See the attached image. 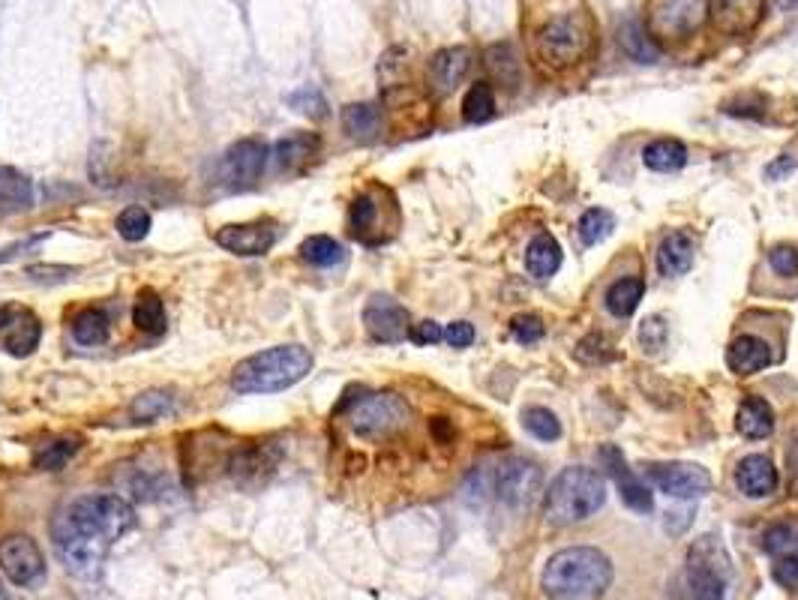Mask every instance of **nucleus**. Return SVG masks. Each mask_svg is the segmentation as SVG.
<instances>
[{
	"label": "nucleus",
	"mask_w": 798,
	"mask_h": 600,
	"mask_svg": "<svg viewBox=\"0 0 798 600\" xmlns=\"http://www.w3.org/2000/svg\"><path fill=\"white\" fill-rule=\"evenodd\" d=\"M771 577H775V582L784 586V589H798V552L778 556L775 568H771Z\"/></svg>",
	"instance_id": "49530a36"
},
{
	"label": "nucleus",
	"mask_w": 798,
	"mask_h": 600,
	"mask_svg": "<svg viewBox=\"0 0 798 600\" xmlns=\"http://www.w3.org/2000/svg\"><path fill=\"white\" fill-rule=\"evenodd\" d=\"M612 586V561L594 547L559 549L540 577L550 600H598Z\"/></svg>",
	"instance_id": "f03ea898"
},
{
	"label": "nucleus",
	"mask_w": 798,
	"mask_h": 600,
	"mask_svg": "<svg viewBox=\"0 0 798 600\" xmlns=\"http://www.w3.org/2000/svg\"><path fill=\"white\" fill-rule=\"evenodd\" d=\"M24 273L37 282H58L70 280L73 273H79V268H66V265H31Z\"/></svg>",
	"instance_id": "8fccbe9b"
},
{
	"label": "nucleus",
	"mask_w": 798,
	"mask_h": 600,
	"mask_svg": "<svg viewBox=\"0 0 798 600\" xmlns=\"http://www.w3.org/2000/svg\"><path fill=\"white\" fill-rule=\"evenodd\" d=\"M787 466H789V487H792V496L798 498V430H792V435H789Z\"/></svg>",
	"instance_id": "5fc2aeb1"
},
{
	"label": "nucleus",
	"mask_w": 798,
	"mask_h": 600,
	"mask_svg": "<svg viewBox=\"0 0 798 600\" xmlns=\"http://www.w3.org/2000/svg\"><path fill=\"white\" fill-rule=\"evenodd\" d=\"M561 268V247L552 235H538L529 244L526 252V270L535 280H550L552 273Z\"/></svg>",
	"instance_id": "cd10ccee"
},
{
	"label": "nucleus",
	"mask_w": 798,
	"mask_h": 600,
	"mask_svg": "<svg viewBox=\"0 0 798 600\" xmlns=\"http://www.w3.org/2000/svg\"><path fill=\"white\" fill-rule=\"evenodd\" d=\"M493 114H496V94H493V84L487 82L471 84L466 100H463V117H466L468 124H487Z\"/></svg>",
	"instance_id": "c9c22d12"
},
{
	"label": "nucleus",
	"mask_w": 798,
	"mask_h": 600,
	"mask_svg": "<svg viewBox=\"0 0 798 600\" xmlns=\"http://www.w3.org/2000/svg\"><path fill=\"white\" fill-rule=\"evenodd\" d=\"M45 240H49V231H40V235H28V238L15 240V244H10V247H0V265L19 259V256L31 252V249H37L40 244H45Z\"/></svg>",
	"instance_id": "603ef678"
},
{
	"label": "nucleus",
	"mask_w": 798,
	"mask_h": 600,
	"mask_svg": "<svg viewBox=\"0 0 798 600\" xmlns=\"http://www.w3.org/2000/svg\"><path fill=\"white\" fill-rule=\"evenodd\" d=\"M301 259L312 268H333L345 261V249L340 240L328 238V235H312L301 244Z\"/></svg>",
	"instance_id": "f704fd0d"
},
{
	"label": "nucleus",
	"mask_w": 798,
	"mask_h": 600,
	"mask_svg": "<svg viewBox=\"0 0 798 600\" xmlns=\"http://www.w3.org/2000/svg\"><path fill=\"white\" fill-rule=\"evenodd\" d=\"M19 307H10V303H0V333L7 331L10 328L12 321H15V315H19Z\"/></svg>",
	"instance_id": "6e6d98bb"
},
{
	"label": "nucleus",
	"mask_w": 798,
	"mask_h": 600,
	"mask_svg": "<svg viewBox=\"0 0 798 600\" xmlns=\"http://www.w3.org/2000/svg\"><path fill=\"white\" fill-rule=\"evenodd\" d=\"M540 493V468L529 459H508L496 468V498L508 507H529Z\"/></svg>",
	"instance_id": "4468645a"
},
{
	"label": "nucleus",
	"mask_w": 798,
	"mask_h": 600,
	"mask_svg": "<svg viewBox=\"0 0 798 600\" xmlns=\"http://www.w3.org/2000/svg\"><path fill=\"white\" fill-rule=\"evenodd\" d=\"M703 21V3L699 0H654L652 3V37H687Z\"/></svg>",
	"instance_id": "dca6fc26"
},
{
	"label": "nucleus",
	"mask_w": 798,
	"mask_h": 600,
	"mask_svg": "<svg viewBox=\"0 0 798 600\" xmlns=\"http://www.w3.org/2000/svg\"><path fill=\"white\" fill-rule=\"evenodd\" d=\"M510 333L514 340L522 342V345H531V342L543 340V321L535 312H522L517 319L510 321Z\"/></svg>",
	"instance_id": "a18cd8bd"
},
{
	"label": "nucleus",
	"mask_w": 798,
	"mask_h": 600,
	"mask_svg": "<svg viewBox=\"0 0 798 600\" xmlns=\"http://www.w3.org/2000/svg\"><path fill=\"white\" fill-rule=\"evenodd\" d=\"M736 487L747 498H768L778 489V468L771 456L750 454L736 466Z\"/></svg>",
	"instance_id": "aec40b11"
},
{
	"label": "nucleus",
	"mask_w": 798,
	"mask_h": 600,
	"mask_svg": "<svg viewBox=\"0 0 798 600\" xmlns=\"http://www.w3.org/2000/svg\"><path fill=\"white\" fill-rule=\"evenodd\" d=\"M282 459V447L277 442H259V445L238 447L228 456V477L243 489H256L268 484V477L277 472Z\"/></svg>",
	"instance_id": "9b49d317"
},
{
	"label": "nucleus",
	"mask_w": 798,
	"mask_h": 600,
	"mask_svg": "<svg viewBox=\"0 0 798 600\" xmlns=\"http://www.w3.org/2000/svg\"><path fill=\"white\" fill-rule=\"evenodd\" d=\"M733 559L717 535L694 540L684 561V591L687 600H726L733 589Z\"/></svg>",
	"instance_id": "39448f33"
},
{
	"label": "nucleus",
	"mask_w": 798,
	"mask_h": 600,
	"mask_svg": "<svg viewBox=\"0 0 798 600\" xmlns=\"http://www.w3.org/2000/svg\"><path fill=\"white\" fill-rule=\"evenodd\" d=\"M522 426H526V433H531L535 438H540V442H556L561 435L559 417H556L550 408H543V405L526 408V412H522Z\"/></svg>",
	"instance_id": "58836bf2"
},
{
	"label": "nucleus",
	"mask_w": 798,
	"mask_h": 600,
	"mask_svg": "<svg viewBox=\"0 0 798 600\" xmlns=\"http://www.w3.org/2000/svg\"><path fill=\"white\" fill-rule=\"evenodd\" d=\"M168 414H175V396L168 391H145L138 394L129 405V417L138 421V424H156L163 421Z\"/></svg>",
	"instance_id": "473e14b6"
},
{
	"label": "nucleus",
	"mask_w": 798,
	"mask_h": 600,
	"mask_svg": "<svg viewBox=\"0 0 798 600\" xmlns=\"http://www.w3.org/2000/svg\"><path fill=\"white\" fill-rule=\"evenodd\" d=\"M726 363H729V370L736 375L763 373V370L771 366V345L754 337V333L736 337V340L729 342V349H726Z\"/></svg>",
	"instance_id": "4be33fe9"
},
{
	"label": "nucleus",
	"mask_w": 798,
	"mask_h": 600,
	"mask_svg": "<svg viewBox=\"0 0 798 600\" xmlns=\"http://www.w3.org/2000/svg\"><path fill=\"white\" fill-rule=\"evenodd\" d=\"M445 340L450 342L454 349H468V345L475 342V328H471L468 321H454V324H447Z\"/></svg>",
	"instance_id": "864d4df0"
},
{
	"label": "nucleus",
	"mask_w": 798,
	"mask_h": 600,
	"mask_svg": "<svg viewBox=\"0 0 798 600\" xmlns=\"http://www.w3.org/2000/svg\"><path fill=\"white\" fill-rule=\"evenodd\" d=\"M784 10H798V0H778Z\"/></svg>",
	"instance_id": "4d7b16f0"
},
{
	"label": "nucleus",
	"mask_w": 798,
	"mask_h": 600,
	"mask_svg": "<svg viewBox=\"0 0 798 600\" xmlns=\"http://www.w3.org/2000/svg\"><path fill=\"white\" fill-rule=\"evenodd\" d=\"M133 526V505L121 496L75 498L52 523L54 552L75 577H96L108 549Z\"/></svg>",
	"instance_id": "f257e3e1"
},
{
	"label": "nucleus",
	"mask_w": 798,
	"mask_h": 600,
	"mask_svg": "<svg viewBox=\"0 0 798 600\" xmlns=\"http://www.w3.org/2000/svg\"><path fill=\"white\" fill-rule=\"evenodd\" d=\"M133 321L138 331L151 333V337L166 333V303H163V298L154 289L138 291L133 307Z\"/></svg>",
	"instance_id": "c85d7f7f"
},
{
	"label": "nucleus",
	"mask_w": 798,
	"mask_h": 600,
	"mask_svg": "<svg viewBox=\"0 0 798 600\" xmlns=\"http://www.w3.org/2000/svg\"><path fill=\"white\" fill-rule=\"evenodd\" d=\"M763 549L771 559L798 552V523H778V526L768 528L763 535Z\"/></svg>",
	"instance_id": "a19ab883"
},
{
	"label": "nucleus",
	"mask_w": 798,
	"mask_h": 600,
	"mask_svg": "<svg viewBox=\"0 0 798 600\" xmlns=\"http://www.w3.org/2000/svg\"><path fill=\"white\" fill-rule=\"evenodd\" d=\"M619 45H622V52L628 58L640 63H654L661 58V49H657V42L649 31H645L640 21H624L622 28H619Z\"/></svg>",
	"instance_id": "c756f323"
},
{
	"label": "nucleus",
	"mask_w": 798,
	"mask_h": 600,
	"mask_svg": "<svg viewBox=\"0 0 798 600\" xmlns=\"http://www.w3.org/2000/svg\"><path fill=\"white\" fill-rule=\"evenodd\" d=\"M151 226H154V219H151V214H147L142 205H129L124 214L117 217V235H121L126 244H138V240H145L147 231H151Z\"/></svg>",
	"instance_id": "ea45409f"
},
{
	"label": "nucleus",
	"mask_w": 798,
	"mask_h": 600,
	"mask_svg": "<svg viewBox=\"0 0 798 600\" xmlns=\"http://www.w3.org/2000/svg\"><path fill=\"white\" fill-rule=\"evenodd\" d=\"M108 333H112V321L105 315L103 310H82L79 315L73 319V340L79 345H103L108 340Z\"/></svg>",
	"instance_id": "72a5a7b5"
},
{
	"label": "nucleus",
	"mask_w": 798,
	"mask_h": 600,
	"mask_svg": "<svg viewBox=\"0 0 798 600\" xmlns=\"http://www.w3.org/2000/svg\"><path fill=\"white\" fill-rule=\"evenodd\" d=\"M540 58L550 66H573L580 63L591 49V28L585 15L568 12V15H556L547 21L538 33Z\"/></svg>",
	"instance_id": "423d86ee"
},
{
	"label": "nucleus",
	"mask_w": 798,
	"mask_h": 600,
	"mask_svg": "<svg viewBox=\"0 0 798 600\" xmlns=\"http://www.w3.org/2000/svg\"><path fill=\"white\" fill-rule=\"evenodd\" d=\"M412 408L396 394L361 396L349 412V424L361 438H387L408 426Z\"/></svg>",
	"instance_id": "0eeeda50"
},
{
	"label": "nucleus",
	"mask_w": 798,
	"mask_h": 600,
	"mask_svg": "<svg viewBox=\"0 0 798 600\" xmlns=\"http://www.w3.org/2000/svg\"><path fill=\"white\" fill-rule=\"evenodd\" d=\"M768 261H771V268L778 270L780 277H796L798 273V249L789 247V244L771 249Z\"/></svg>",
	"instance_id": "de8ad7c7"
},
{
	"label": "nucleus",
	"mask_w": 798,
	"mask_h": 600,
	"mask_svg": "<svg viewBox=\"0 0 798 600\" xmlns=\"http://www.w3.org/2000/svg\"><path fill=\"white\" fill-rule=\"evenodd\" d=\"M408 340L415 342V345H436V342L445 340V331H442V324L438 321H417L412 324V331H408Z\"/></svg>",
	"instance_id": "3c124183"
},
{
	"label": "nucleus",
	"mask_w": 798,
	"mask_h": 600,
	"mask_svg": "<svg viewBox=\"0 0 798 600\" xmlns=\"http://www.w3.org/2000/svg\"><path fill=\"white\" fill-rule=\"evenodd\" d=\"M694 238L684 235V231H673L657 247V268L664 277H684L687 270L694 268Z\"/></svg>",
	"instance_id": "5701e85b"
},
{
	"label": "nucleus",
	"mask_w": 798,
	"mask_h": 600,
	"mask_svg": "<svg viewBox=\"0 0 798 600\" xmlns=\"http://www.w3.org/2000/svg\"><path fill=\"white\" fill-rule=\"evenodd\" d=\"M286 103H289L294 112L312 117V121L328 117V100H324L319 87H298V91H291V94L286 96Z\"/></svg>",
	"instance_id": "79ce46f5"
},
{
	"label": "nucleus",
	"mask_w": 798,
	"mask_h": 600,
	"mask_svg": "<svg viewBox=\"0 0 798 600\" xmlns=\"http://www.w3.org/2000/svg\"><path fill=\"white\" fill-rule=\"evenodd\" d=\"M79 451H82V438H75V435L73 438H58L52 445H45L37 451L33 466L42 468V472H61Z\"/></svg>",
	"instance_id": "e433bc0d"
},
{
	"label": "nucleus",
	"mask_w": 798,
	"mask_h": 600,
	"mask_svg": "<svg viewBox=\"0 0 798 600\" xmlns=\"http://www.w3.org/2000/svg\"><path fill=\"white\" fill-rule=\"evenodd\" d=\"M42 340V324L33 312L21 310L15 315L10 328L3 331V349L12 354V358H28V354L37 352V345Z\"/></svg>",
	"instance_id": "a878e982"
},
{
	"label": "nucleus",
	"mask_w": 798,
	"mask_h": 600,
	"mask_svg": "<svg viewBox=\"0 0 798 600\" xmlns=\"http://www.w3.org/2000/svg\"><path fill=\"white\" fill-rule=\"evenodd\" d=\"M270 147L265 138H240L219 156L217 177L228 193H247L261 180L268 168Z\"/></svg>",
	"instance_id": "6e6552de"
},
{
	"label": "nucleus",
	"mask_w": 798,
	"mask_h": 600,
	"mask_svg": "<svg viewBox=\"0 0 798 600\" xmlns=\"http://www.w3.org/2000/svg\"><path fill=\"white\" fill-rule=\"evenodd\" d=\"M312 370V354L307 345L289 342L273 345L259 354H249L235 366L231 387L238 394H280L303 382Z\"/></svg>",
	"instance_id": "7ed1b4c3"
},
{
	"label": "nucleus",
	"mask_w": 798,
	"mask_h": 600,
	"mask_svg": "<svg viewBox=\"0 0 798 600\" xmlns=\"http://www.w3.org/2000/svg\"><path fill=\"white\" fill-rule=\"evenodd\" d=\"M708 21L724 37H745L763 19V0H708Z\"/></svg>",
	"instance_id": "a211bd4d"
},
{
	"label": "nucleus",
	"mask_w": 798,
	"mask_h": 600,
	"mask_svg": "<svg viewBox=\"0 0 798 600\" xmlns=\"http://www.w3.org/2000/svg\"><path fill=\"white\" fill-rule=\"evenodd\" d=\"M319 154H322V138L315 133H303V130L282 135L277 147H273V159H277V166L282 172H301Z\"/></svg>",
	"instance_id": "412c9836"
},
{
	"label": "nucleus",
	"mask_w": 798,
	"mask_h": 600,
	"mask_svg": "<svg viewBox=\"0 0 798 600\" xmlns=\"http://www.w3.org/2000/svg\"><path fill=\"white\" fill-rule=\"evenodd\" d=\"M342 130L354 142H373L382 133V108L375 103H352L342 108Z\"/></svg>",
	"instance_id": "bb28decb"
},
{
	"label": "nucleus",
	"mask_w": 798,
	"mask_h": 600,
	"mask_svg": "<svg viewBox=\"0 0 798 600\" xmlns=\"http://www.w3.org/2000/svg\"><path fill=\"white\" fill-rule=\"evenodd\" d=\"M598 456H601V463L607 466V475L612 477L615 489L622 493L624 505L631 507V510H636V514H652L654 510L652 493H649V487H645L643 480L628 468L622 451L615 445H603Z\"/></svg>",
	"instance_id": "f3484780"
},
{
	"label": "nucleus",
	"mask_w": 798,
	"mask_h": 600,
	"mask_svg": "<svg viewBox=\"0 0 798 600\" xmlns=\"http://www.w3.org/2000/svg\"><path fill=\"white\" fill-rule=\"evenodd\" d=\"M487 66L489 73L496 75L498 82L508 84V87L510 82H517V58H514L510 45H493L487 52Z\"/></svg>",
	"instance_id": "37998d69"
},
{
	"label": "nucleus",
	"mask_w": 798,
	"mask_h": 600,
	"mask_svg": "<svg viewBox=\"0 0 798 600\" xmlns=\"http://www.w3.org/2000/svg\"><path fill=\"white\" fill-rule=\"evenodd\" d=\"M607 505V480L594 468H564L543 498V514L556 526H577Z\"/></svg>",
	"instance_id": "20e7f679"
},
{
	"label": "nucleus",
	"mask_w": 798,
	"mask_h": 600,
	"mask_svg": "<svg viewBox=\"0 0 798 600\" xmlns=\"http://www.w3.org/2000/svg\"><path fill=\"white\" fill-rule=\"evenodd\" d=\"M736 430L738 435H745L750 442L768 438L775 433V412L763 396H747L745 403L738 405L736 412Z\"/></svg>",
	"instance_id": "393cba45"
},
{
	"label": "nucleus",
	"mask_w": 798,
	"mask_h": 600,
	"mask_svg": "<svg viewBox=\"0 0 798 600\" xmlns=\"http://www.w3.org/2000/svg\"><path fill=\"white\" fill-rule=\"evenodd\" d=\"M363 328H366V333L375 342L396 345L412 331V319H408V310H405L403 303H396L387 294H373L370 303L363 307Z\"/></svg>",
	"instance_id": "ddd939ff"
},
{
	"label": "nucleus",
	"mask_w": 798,
	"mask_h": 600,
	"mask_svg": "<svg viewBox=\"0 0 798 600\" xmlns=\"http://www.w3.org/2000/svg\"><path fill=\"white\" fill-rule=\"evenodd\" d=\"M387 210H394V196L382 187L363 189L349 207V231L354 240L366 247H379L394 238V228L387 223Z\"/></svg>",
	"instance_id": "1a4fd4ad"
},
{
	"label": "nucleus",
	"mask_w": 798,
	"mask_h": 600,
	"mask_svg": "<svg viewBox=\"0 0 798 600\" xmlns=\"http://www.w3.org/2000/svg\"><path fill=\"white\" fill-rule=\"evenodd\" d=\"M645 477L652 480L654 489H661L678 501H694L712 489V475L696 463H657V466H649Z\"/></svg>",
	"instance_id": "f8f14e48"
},
{
	"label": "nucleus",
	"mask_w": 798,
	"mask_h": 600,
	"mask_svg": "<svg viewBox=\"0 0 798 600\" xmlns=\"http://www.w3.org/2000/svg\"><path fill=\"white\" fill-rule=\"evenodd\" d=\"M645 294V286L643 280H636V277H624L607 291V310L615 315V319H631L636 307H640V300Z\"/></svg>",
	"instance_id": "2f4dec72"
},
{
	"label": "nucleus",
	"mask_w": 798,
	"mask_h": 600,
	"mask_svg": "<svg viewBox=\"0 0 798 600\" xmlns=\"http://www.w3.org/2000/svg\"><path fill=\"white\" fill-rule=\"evenodd\" d=\"M0 570L19 589H37L45 580V556L31 535H10L0 540Z\"/></svg>",
	"instance_id": "9d476101"
},
{
	"label": "nucleus",
	"mask_w": 798,
	"mask_h": 600,
	"mask_svg": "<svg viewBox=\"0 0 798 600\" xmlns=\"http://www.w3.org/2000/svg\"><path fill=\"white\" fill-rule=\"evenodd\" d=\"M277 238H280V228H277V223H270V219L240 223V226H222L217 235H214L219 247L235 252V256H243V259L270 252Z\"/></svg>",
	"instance_id": "2eb2a0df"
},
{
	"label": "nucleus",
	"mask_w": 798,
	"mask_h": 600,
	"mask_svg": "<svg viewBox=\"0 0 798 600\" xmlns=\"http://www.w3.org/2000/svg\"><path fill=\"white\" fill-rule=\"evenodd\" d=\"M468 70H471V52L463 49V45H454V49H442V52L433 54L426 79H429V87H433L438 96H447L454 94L456 87L463 84Z\"/></svg>",
	"instance_id": "6ab92c4d"
},
{
	"label": "nucleus",
	"mask_w": 798,
	"mask_h": 600,
	"mask_svg": "<svg viewBox=\"0 0 798 600\" xmlns=\"http://www.w3.org/2000/svg\"><path fill=\"white\" fill-rule=\"evenodd\" d=\"M643 163L652 172H678L687 166V147L675 138H657L652 145H645Z\"/></svg>",
	"instance_id": "7c9ffc66"
},
{
	"label": "nucleus",
	"mask_w": 798,
	"mask_h": 600,
	"mask_svg": "<svg viewBox=\"0 0 798 600\" xmlns=\"http://www.w3.org/2000/svg\"><path fill=\"white\" fill-rule=\"evenodd\" d=\"M640 342H643V349H649V352H654V349H664L666 324L661 315H657V319L643 321V328H640Z\"/></svg>",
	"instance_id": "09e8293b"
},
{
	"label": "nucleus",
	"mask_w": 798,
	"mask_h": 600,
	"mask_svg": "<svg viewBox=\"0 0 798 600\" xmlns=\"http://www.w3.org/2000/svg\"><path fill=\"white\" fill-rule=\"evenodd\" d=\"M612 228H615V217H612L610 210H603V207H591L580 217V240L582 247H594V244H601L612 235Z\"/></svg>",
	"instance_id": "4c0bfd02"
},
{
	"label": "nucleus",
	"mask_w": 798,
	"mask_h": 600,
	"mask_svg": "<svg viewBox=\"0 0 798 600\" xmlns=\"http://www.w3.org/2000/svg\"><path fill=\"white\" fill-rule=\"evenodd\" d=\"M0 600H7V598H3V591H0Z\"/></svg>",
	"instance_id": "13d9d810"
},
{
	"label": "nucleus",
	"mask_w": 798,
	"mask_h": 600,
	"mask_svg": "<svg viewBox=\"0 0 798 600\" xmlns=\"http://www.w3.org/2000/svg\"><path fill=\"white\" fill-rule=\"evenodd\" d=\"M496 493V472H487V468H477L471 472L466 480V501L471 507L487 505V498Z\"/></svg>",
	"instance_id": "c03bdc74"
},
{
	"label": "nucleus",
	"mask_w": 798,
	"mask_h": 600,
	"mask_svg": "<svg viewBox=\"0 0 798 600\" xmlns=\"http://www.w3.org/2000/svg\"><path fill=\"white\" fill-rule=\"evenodd\" d=\"M33 205V180L12 166H0V217H10Z\"/></svg>",
	"instance_id": "b1692460"
}]
</instances>
